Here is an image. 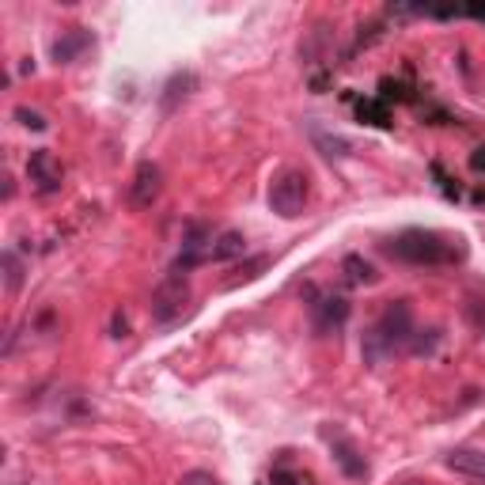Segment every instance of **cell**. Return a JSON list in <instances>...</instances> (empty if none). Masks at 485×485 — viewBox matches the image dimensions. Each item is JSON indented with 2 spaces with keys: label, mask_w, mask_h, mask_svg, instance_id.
Here are the masks:
<instances>
[{
  "label": "cell",
  "mask_w": 485,
  "mask_h": 485,
  "mask_svg": "<svg viewBox=\"0 0 485 485\" xmlns=\"http://www.w3.org/2000/svg\"><path fill=\"white\" fill-rule=\"evenodd\" d=\"M383 255L403 262V266H455L467 258V247L459 236H444V231H429V228H406L394 239L383 243Z\"/></svg>",
  "instance_id": "obj_1"
},
{
  "label": "cell",
  "mask_w": 485,
  "mask_h": 485,
  "mask_svg": "<svg viewBox=\"0 0 485 485\" xmlns=\"http://www.w3.org/2000/svg\"><path fill=\"white\" fill-rule=\"evenodd\" d=\"M413 337V311L406 300H394L383 307V315L364 330V342H361V356L368 368L387 364L398 349H406Z\"/></svg>",
  "instance_id": "obj_2"
},
{
  "label": "cell",
  "mask_w": 485,
  "mask_h": 485,
  "mask_svg": "<svg viewBox=\"0 0 485 485\" xmlns=\"http://www.w3.org/2000/svg\"><path fill=\"white\" fill-rule=\"evenodd\" d=\"M307 205V175L296 167H285V171L273 175L269 182V209L285 220H296Z\"/></svg>",
  "instance_id": "obj_3"
},
{
  "label": "cell",
  "mask_w": 485,
  "mask_h": 485,
  "mask_svg": "<svg viewBox=\"0 0 485 485\" xmlns=\"http://www.w3.org/2000/svg\"><path fill=\"white\" fill-rule=\"evenodd\" d=\"M186 304H189V281H186V273L171 269L152 292V319L156 323H175L186 311Z\"/></svg>",
  "instance_id": "obj_4"
},
{
  "label": "cell",
  "mask_w": 485,
  "mask_h": 485,
  "mask_svg": "<svg viewBox=\"0 0 485 485\" xmlns=\"http://www.w3.org/2000/svg\"><path fill=\"white\" fill-rule=\"evenodd\" d=\"M27 179L38 194H57L61 182H65V171H61V160L50 149H38L27 160Z\"/></svg>",
  "instance_id": "obj_5"
},
{
  "label": "cell",
  "mask_w": 485,
  "mask_h": 485,
  "mask_svg": "<svg viewBox=\"0 0 485 485\" xmlns=\"http://www.w3.org/2000/svg\"><path fill=\"white\" fill-rule=\"evenodd\" d=\"M323 436L330 440V448H334V462L342 467V474H345V478H353V481H364V478H368V462H364L361 448H356L353 440H349L345 432H337V429H323Z\"/></svg>",
  "instance_id": "obj_6"
},
{
  "label": "cell",
  "mask_w": 485,
  "mask_h": 485,
  "mask_svg": "<svg viewBox=\"0 0 485 485\" xmlns=\"http://www.w3.org/2000/svg\"><path fill=\"white\" fill-rule=\"evenodd\" d=\"M307 296H311V315H315V330L319 334H330L337 326H345L349 304L342 296H323V292H315V288H307Z\"/></svg>",
  "instance_id": "obj_7"
},
{
  "label": "cell",
  "mask_w": 485,
  "mask_h": 485,
  "mask_svg": "<svg viewBox=\"0 0 485 485\" xmlns=\"http://www.w3.org/2000/svg\"><path fill=\"white\" fill-rule=\"evenodd\" d=\"M160 189H163V171H160V163L152 160H144L137 171H133V182H130V201L137 209H149L156 198H160Z\"/></svg>",
  "instance_id": "obj_8"
},
{
  "label": "cell",
  "mask_w": 485,
  "mask_h": 485,
  "mask_svg": "<svg viewBox=\"0 0 485 485\" xmlns=\"http://www.w3.org/2000/svg\"><path fill=\"white\" fill-rule=\"evenodd\" d=\"M307 133H311V144H315V149H319L326 160H349V156H353V144H349L342 133L323 130L319 121H311V125H307Z\"/></svg>",
  "instance_id": "obj_9"
},
{
  "label": "cell",
  "mask_w": 485,
  "mask_h": 485,
  "mask_svg": "<svg viewBox=\"0 0 485 485\" xmlns=\"http://www.w3.org/2000/svg\"><path fill=\"white\" fill-rule=\"evenodd\" d=\"M88 46H92V34L83 31V27H73V31H65V34H61V38L53 42V50H50V53H53L57 65H69V61H76Z\"/></svg>",
  "instance_id": "obj_10"
},
{
  "label": "cell",
  "mask_w": 485,
  "mask_h": 485,
  "mask_svg": "<svg viewBox=\"0 0 485 485\" xmlns=\"http://www.w3.org/2000/svg\"><path fill=\"white\" fill-rule=\"evenodd\" d=\"M448 467H451L455 474H467V478L485 481V451H474V448H455V451H448Z\"/></svg>",
  "instance_id": "obj_11"
},
{
  "label": "cell",
  "mask_w": 485,
  "mask_h": 485,
  "mask_svg": "<svg viewBox=\"0 0 485 485\" xmlns=\"http://www.w3.org/2000/svg\"><path fill=\"white\" fill-rule=\"evenodd\" d=\"M198 88V76L194 73H175L171 80H167V88H163V99H160V107H163V114H171L179 102Z\"/></svg>",
  "instance_id": "obj_12"
},
{
  "label": "cell",
  "mask_w": 485,
  "mask_h": 485,
  "mask_svg": "<svg viewBox=\"0 0 485 485\" xmlns=\"http://www.w3.org/2000/svg\"><path fill=\"white\" fill-rule=\"evenodd\" d=\"M247 250V239L239 236V231H224L220 239H213L209 243V255H205V262H231V258H239Z\"/></svg>",
  "instance_id": "obj_13"
},
{
  "label": "cell",
  "mask_w": 485,
  "mask_h": 485,
  "mask_svg": "<svg viewBox=\"0 0 485 485\" xmlns=\"http://www.w3.org/2000/svg\"><path fill=\"white\" fill-rule=\"evenodd\" d=\"M356 118L368 121V125H379V130H387L391 125V107L383 99H364V102H356Z\"/></svg>",
  "instance_id": "obj_14"
},
{
  "label": "cell",
  "mask_w": 485,
  "mask_h": 485,
  "mask_svg": "<svg viewBox=\"0 0 485 485\" xmlns=\"http://www.w3.org/2000/svg\"><path fill=\"white\" fill-rule=\"evenodd\" d=\"M342 269H345V281H349V285H375V269H372L361 255H349V258L342 262Z\"/></svg>",
  "instance_id": "obj_15"
},
{
  "label": "cell",
  "mask_w": 485,
  "mask_h": 485,
  "mask_svg": "<svg viewBox=\"0 0 485 485\" xmlns=\"http://www.w3.org/2000/svg\"><path fill=\"white\" fill-rule=\"evenodd\" d=\"M0 266H5V285H8V292H19V285H24V262L15 258V250H5V255H0Z\"/></svg>",
  "instance_id": "obj_16"
},
{
  "label": "cell",
  "mask_w": 485,
  "mask_h": 485,
  "mask_svg": "<svg viewBox=\"0 0 485 485\" xmlns=\"http://www.w3.org/2000/svg\"><path fill=\"white\" fill-rule=\"evenodd\" d=\"M15 118H19V125H27V130H34V133L46 130V118H42L38 111H31V107H15Z\"/></svg>",
  "instance_id": "obj_17"
},
{
  "label": "cell",
  "mask_w": 485,
  "mask_h": 485,
  "mask_svg": "<svg viewBox=\"0 0 485 485\" xmlns=\"http://www.w3.org/2000/svg\"><path fill=\"white\" fill-rule=\"evenodd\" d=\"M179 485H224L220 478H213L209 470H189V474H182V481Z\"/></svg>",
  "instance_id": "obj_18"
},
{
  "label": "cell",
  "mask_w": 485,
  "mask_h": 485,
  "mask_svg": "<svg viewBox=\"0 0 485 485\" xmlns=\"http://www.w3.org/2000/svg\"><path fill=\"white\" fill-rule=\"evenodd\" d=\"M436 342H440V334H436V330H429V337H417V342H413L410 349H413L417 356H429V353L436 349Z\"/></svg>",
  "instance_id": "obj_19"
},
{
  "label": "cell",
  "mask_w": 485,
  "mask_h": 485,
  "mask_svg": "<svg viewBox=\"0 0 485 485\" xmlns=\"http://www.w3.org/2000/svg\"><path fill=\"white\" fill-rule=\"evenodd\" d=\"M470 171H478V175L485 171V144H481V149H474V152H470Z\"/></svg>",
  "instance_id": "obj_20"
},
{
  "label": "cell",
  "mask_w": 485,
  "mask_h": 485,
  "mask_svg": "<svg viewBox=\"0 0 485 485\" xmlns=\"http://www.w3.org/2000/svg\"><path fill=\"white\" fill-rule=\"evenodd\" d=\"M462 15H470V19H485V5H470V8H462Z\"/></svg>",
  "instance_id": "obj_21"
},
{
  "label": "cell",
  "mask_w": 485,
  "mask_h": 485,
  "mask_svg": "<svg viewBox=\"0 0 485 485\" xmlns=\"http://www.w3.org/2000/svg\"><path fill=\"white\" fill-rule=\"evenodd\" d=\"M125 334V319H121V315H114V337H121Z\"/></svg>",
  "instance_id": "obj_22"
}]
</instances>
